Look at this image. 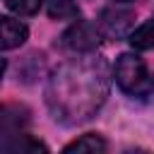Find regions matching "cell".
<instances>
[{
    "label": "cell",
    "mask_w": 154,
    "mask_h": 154,
    "mask_svg": "<svg viewBox=\"0 0 154 154\" xmlns=\"http://www.w3.org/2000/svg\"><path fill=\"white\" fill-rule=\"evenodd\" d=\"M106 91L108 77L103 60H75L53 72L46 101L55 120L72 125L91 118L103 103Z\"/></svg>",
    "instance_id": "obj_1"
},
{
    "label": "cell",
    "mask_w": 154,
    "mask_h": 154,
    "mask_svg": "<svg viewBox=\"0 0 154 154\" xmlns=\"http://www.w3.org/2000/svg\"><path fill=\"white\" fill-rule=\"evenodd\" d=\"M113 77H116V84L130 96L142 99L154 91V75L149 72L147 63L135 53L118 55L116 67H113Z\"/></svg>",
    "instance_id": "obj_2"
},
{
    "label": "cell",
    "mask_w": 154,
    "mask_h": 154,
    "mask_svg": "<svg viewBox=\"0 0 154 154\" xmlns=\"http://www.w3.org/2000/svg\"><path fill=\"white\" fill-rule=\"evenodd\" d=\"M135 22V12L128 7H106L99 14V31L111 36V38H120L130 34V26Z\"/></svg>",
    "instance_id": "obj_3"
},
{
    "label": "cell",
    "mask_w": 154,
    "mask_h": 154,
    "mask_svg": "<svg viewBox=\"0 0 154 154\" xmlns=\"http://www.w3.org/2000/svg\"><path fill=\"white\" fill-rule=\"evenodd\" d=\"M101 41V31L96 24L91 22H75L65 34H63V43L72 51H79V53H89L99 46Z\"/></svg>",
    "instance_id": "obj_4"
},
{
    "label": "cell",
    "mask_w": 154,
    "mask_h": 154,
    "mask_svg": "<svg viewBox=\"0 0 154 154\" xmlns=\"http://www.w3.org/2000/svg\"><path fill=\"white\" fill-rule=\"evenodd\" d=\"M29 36V29L24 22L12 19V17H0V48L10 51V48H19Z\"/></svg>",
    "instance_id": "obj_5"
},
{
    "label": "cell",
    "mask_w": 154,
    "mask_h": 154,
    "mask_svg": "<svg viewBox=\"0 0 154 154\" xmlns=\"http://www.w3.org/2000/svg\"><path fill=\"white\" fill-rule=\"evenodd\" d=\"M106 149H108L106 140L96 132H87V135L77 137L75 142L65 144V152H106Z\"/></svg>",
    "instance_id": "obj_6"
},
{
    "label": "cell",
    "mask_w": 154,
    "mask_h": 154,
    "mask_svg": "<svg viewBox=\"0 0 154 154\" xmlns=\"http://www.w3.org/2000/svg\"><path fill=\"white\" fill-rule=\"evenodd\" d=\"M46 12L51 19H75L79 14V5L75 0H48Z\"/></svg>",
    "instance_id": "obj_7"
},
{
    "label": "cell",
    "mask_w": 154,
    "mask_h": 154,
    "mask_svg": "<svg viewBox=\"0 0 154 154\" xmlns=\"http://www.w3.org/2000/svg\"><path fill=\"white\" fill-rule=\"evenodd\" d=\"M128 38H130L132 48H137V51H149V48H154V22L140 24L135 31L128 34Z\"/></svg>",
    "instance_id": "obj_8"
},
{
    "label": "cell",
    "mask_w": 154,
    "mask_h": 154,
    "mask_svg": "<svg viewBox=\"0 0 154 154\" xmlns=\"http://www.w3.org/2000/svg\"><path fill=\"white\" fill-rule=\"evenodd\" d=\"M7 7L22 17H29V14H36L38 7H41V0H5Z\"/></svg>",
    "instance_id": "obj_9"
},
{
    "label": "cell",
    "mask_w": 154,
    "mask_h": 154,
    "mask_svg": "<svg viewBox=\"0 0 154 154\" xmlns=\"http://www.w3.org/2000/svg\"><path fill=\"white\" fill-rule=\"evenodd\" d=\"M5 67H7V63H5V58H0V82H2V75H5Z\"/></svg>",
    "instance_id": "obj_10"
}]
</instances>
